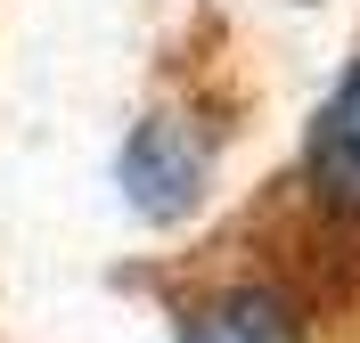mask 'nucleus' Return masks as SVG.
<instances>
[{
  "instance_id": "nucleus-1",
  "label": "nucleus",
  "mask_w": 360,
  "mask_h": 343,
  "mask_svg": "<svg viewBox=\"0 0 360 343\" xmlns=\"http://www.w3.org/2000/svg\"><path fill=\"white\" fill-rule=\"evenodd\" d=\"M123 180H131V196L148 213H180L205 188V139H188L180 123H148L131 163H123Z\"/></svg>"
},
{
  "instance_id": "nucleus-2",
  "label": "nucleus",
  "mask_w": 360,
  "mask_h": 343,
  "mask_svg": "<svg viewBox=\"0 0 360 343\" xmlns=\"http://www.w3.org/2000/svg\"><path fill=\"white\" fill-rule=\"evenodd\" d=\"M311 180L336 213H360V74L328 98V114L311 131Z\"/></svg>"
},
{
  "instance_id": "nucleus-3",
  "label": "nucleus",
  "mask_w": 360,
  "mask_h": 343,
  "mask_svg": "<svg viewBox=\"0 0 360 343\" xmlns=\"http://www.w3.org/2000/svg\"><path fill=\"white\" fill-rule=\"evenodd\" d=\"M180 343H295V311L278 295H229L188 319Z\"/></svg>"
}]
</instances>
